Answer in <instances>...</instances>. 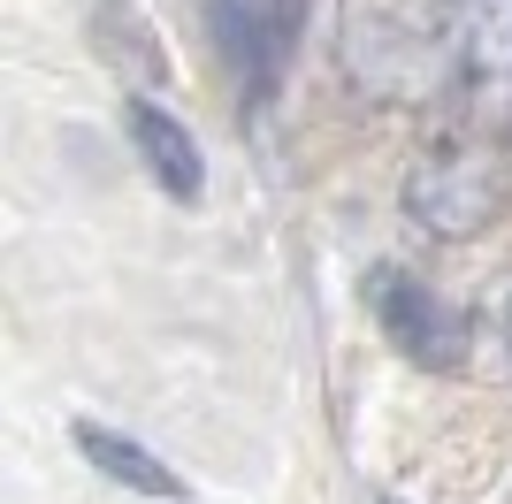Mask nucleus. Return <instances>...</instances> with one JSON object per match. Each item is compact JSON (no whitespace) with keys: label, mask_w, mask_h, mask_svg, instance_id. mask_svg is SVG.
<instances>
[{"label":"nucleus","mask_w":512,"mask_h":504,"mask_svg":"<svg viewBox=\"0 0 512 504\" xmlns=\"http://www.w3.org/2000/svg\"><path fill=\"white\" fill-rule=\"evenodd\" d=\"M512 123H467V130H444L436 146L413 161L406 176V207L421 230L436 237H467L482 222H497L512 199Z\"/></svg>","instance_id":"2"},{"label":"nucleus","mask_w":512,"mask_h":504,"mask_svg":"<svg viewBox=\"0 0 512 504\" xmlns=\"http://www.w3.org/2000/svg\"><path fill=\"white\" fill-rule=\"evenodd\" d=\"M130 138H138L146 168L161 176V191H176V199H199V146H192V138H184V130H176L153 100H130Z\"/></svg>","instance_id":"6"},{"label":"nucleus","mask_w":512,"mask_h":504,"mask_svg":"<svg viewBox=\"0 0 512 504\" xmlns=\"http://www.w3.org/2000/svg\"><path fill=\"white\" fill-rule=\"evenodd\" d=\"M77 443H85L92 459H100V474H115V482L146 489V497H184V482H176V474H161V466H153L146 451H138V443L107 436V428H77Z\"/></svg>","instance_id":"7"},{"label":"nucleus","mask_w":512,"mask_h":504,"mask_svg":"<svg viewBox=\"0 0 512 504\" xmlns=\"http://www.w3.org/2000/svg\"><path fill=\"white\" fill-rule=\"evenodd\" d=\"M207 31L222 46L230 77L245 84V100H268L291 69V46L306 31V0H207Z\"/></svg>","instance_id":"3"},{"label":"nucleus","mask_w":512,"mask_h":504,"mask_svg":"<svg viewBox=\"0 0 512 504\" xmlns=\"http://www.w3.org/2000/svg\"><path fill=\"white\" fill-rule=\"evenodd\" d=\"M367 298H375V321L390 329V344H398L406 359H428V367H459L467 321L451 314V306L428 291V283H413L406 268H383L375 283H367Z\"/></svg>","instance_id":"4"},{"label":"nucleus","mask_w":512,"mask_h":504,"mask_svg":"<svg viewBox=\"0 0 512 504\" xmlns=\"http://www.w3.org/2000/svg\"><path fill=\"white\" fill-rule=\"evenodd\" d=\"M467 92L490 123H512V0H467Z\"/></svg>","instance_id":"5"},{"label":"nucleus","mask_w":512,"mask_h":504,"mask_svg":"<svg viewBox=\"0 0 512 504\" xmlns=\"http://www.w3.org/2000/svg\"><path fill=\"white\" fill-rule=\"evenodd\" d=\"M383 504H398V497H383Z\"/></svg>","instance_id":"8"},{"label":"nucleus","mask_w":512,"mask_h":504,"mask_svg":"<svg viewBox=\"0 0 512 504\" xmlns=\"http://www.w3.org/2000/svg\"><path fill=\"white\" fill-rule=\"evenodd\" d=\"M467 77V0H352L344 8V77L375 100H428Z\"/></svg>","instance_id":"1"}]
</instances>
